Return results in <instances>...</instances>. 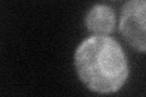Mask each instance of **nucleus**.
Returning a JSON list of instances; mask_svg holds the SVG:
<instances>
[{"label": "nucleus", "mask_w": 146, "mask_h": 97, "mask_svg": "<svg viewBox=\"0 0 146 97\" xmlns=\"http://www.w3.org/2000/svg\"><path fill=\"white\" fill-rule=\"evenodd\" d=\"M115 26V11L102 4L93 6L85 16V27L95 35H108L113 32Z\"/></svg>", "instance_id": "obj_3"}, {"label": "nucleus", "mask_w": 146, "mask_h": 97, "mask_svg": "<svg viewBox=\"0 0 146 97\" xmlns=\"http://www.w3.org/2000/svg\"><path fill=\"white\" fill-rule=\"evenodd\" d=\"M119 32L131 48L146 51V0H128L122 7Z\"/></svg>", "instance_id": "obj_2"}, {"label": "nucleus", "mask_w": 146, "mask_h": 97, "mask_svg": "<svg viewBox=\"0 0 146 97\" xmlns=\"http://www.w3.org/2000/svg\"><path fill=\"white\" fill-rule=\"evenodd\" d=\"M74 66L80 81L99 94L117 92L129 74L121 45L108 35H93L82 41L74 53Z\"/></svg>", "instance_id": "obj_1"}]
</instances>
